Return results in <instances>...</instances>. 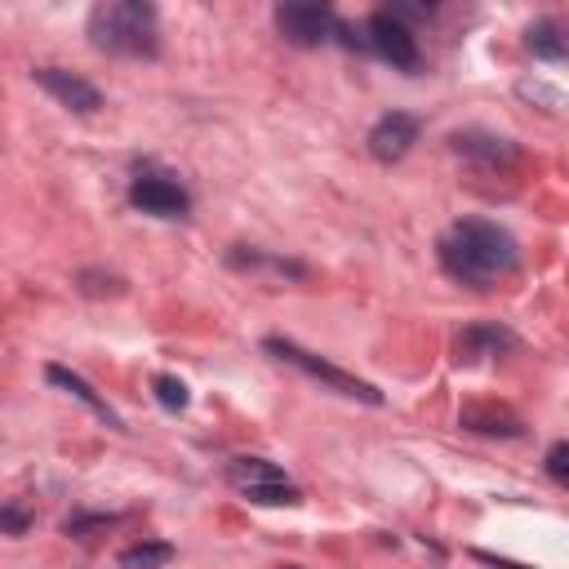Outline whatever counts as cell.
Masks as SVG:
<instances>
[{"mask_svg":"<svg viewBox=\"0 0 569 569\" xmlns=\"http://www.w3.org/2000/svg\"><path fill=\"white\" fill-rule=\"evenodd\" d=\"M440 262H445V271L453 280L476 284V289H489L493 280H502V276L516 271L520 249H516V236L507 227L485 222V218H462L440 240Z\"/></svg>","mask_w":569,"mask_h":569,"instance_id":"obj_1","label":"cell"},{"mask_svg":"<svg viewBox=\"0 0 569 569\" xmlns=\"http://www.w3.org/2000/svg\"><path fill=\"white\" fill-rule=\"evenodd\" d=\"M156 9L142 0H107L89 13V40L102 53H124V58H151L156 53Z\"/></svg>","mask_w":569,"mask_h":569,"instance_id":"obj_2","label":"cell"},{"mask_svg":"<svg viewBox=\"0 0 569 569\" xmlns=\"http://www.w3.org/2000/svg\"><path fill=\"white\" fill-rule=\"evenodd\" d=\"M276 360H284V365H293V369H302V373H311V378H320L325 387H333L338 396H351V400H369V405H382V391H373L369 382H360L356 373H342L338 365H329V360H320V356H311L307 347H298V342H289V338H267L262 342Z\"/></svg>","mask_w":569,"mask_h":569,"instance_id":"obj_3","label":"cell"},{"mask_svg":"<svg viewBox=\"0 0 569 569\" xmlns=\"http://www.w3.org/2000/svg\"><path fill=\"white\" fill-rule=\"evenodd\" d=\"M365 44H369L378 58H387L391 67H400V71H418V36H413L405 22H396L387 9H378V13L365 22Z\"/></svg>","mask_w":569,"mask_h":569,"instance_id":"obj_4","label":"cell"},{"mask_svg":"<svg viewBox=\"0 0 569 569\" xmlns=\"http://www.w3.org/2000/svg\"><path fill=\"white\" fill-rule=\"evenodd\" d=\"M333 13L325 4H276V27L289 44L298 49H311V44H325L333 36Z\"/></svg>","mask_w":569,"mask_h":569,"instance_id":"obj_5","label":"cell"},{"mask_svg":"<svg viewBox=\"0 0 569 569\" xmlns=\"http://www.w3.org/2000/svg\"><path fill=\"white\" fill-rule=\"evenodd\" d=\"M129 200H133L142 213H156V218H182L187 204H191L187 191H182V182H173L169 173H151V169H142V173L133 178Z\"/></svg>","mask_w":569,"mask_h":569,"instance_id":"obj_6","label":"cell"},{"mask_svg":"<svg viewBox=\"0 0 569 569\" xmlns=\"http://www.w3.org/2000/svg\"><path fill=\"white\" fill-rule=\"evenodd\" d=\"M418 133H422V124L409 111H391V116H382L369 129V156L382 160V164H396V160L409 156V147L418 142Z\"/></svg>","mask_w":569,"mask_h":569,"instance_id":"obj_7","label":"cell"},{"mask_svg":"<svg viewBox=\"0 0 569 569\" xmlns=\"http://www.w3.org/2000/svg\"><path fill=\"white\" fill-rule=\"evenodd\" d=\"M36 84L49 89L62 107H71V111H80V116H93V111L102 107V93H98L84 76H76V71H62V67H36Z\"/></svg>","mask_w":569,"mask_h":569,"instance_id":"obj_8","label":"cell"},{"mask_svg":"<svg viewBox=\"0 0 569 569\" xmlns=\"http://www.w3.org/2000/svg\"><path fill=\"white\" fill-rule=\"evenodd\" d=\"M449 147H453L458 156L480 160V164H511V160L520 156V147H516L511 138L489 133V129H462V133H453V138H449Z\"/></svg>","mask_w":569,"mask_h":569,"instance_id":"obj_9","label":"cell"},{"mask_svg":"<svg viewBox=\"0 0 569 569\" xmlns=\"http://www.w3.org/2000/svg\"><path fill=\"white\" fill-rule=\"evenodd\" d=\"M458 360H480V356H502V351H516V333L502 329V325H471L458 333L453 342Z\"/></svg>","mask_w":569,"mask_h":569,"instance_id":"obj_10","label":"cell"},{"mask_svg":"<svg viewBox=\"0 0 569 569\" xmlns=\"http://www.w3.org/2000/svg\"><path fill=\"white\" fill-rule=\"evenodd\" d=\"M44 378H49L53 387H62V391H71V396H76L80 405H89V409H93V413H98V418H102L107 427H120V418L111 413V405H107V400H102V396H98V391H93V387H89V382H84L80 373H71V369H62V365H49V369H44Z\"/></svg>","mask_w":569,"mask_h":569,"instance_id":"obj_11","label":"cell"},{"mask_svg":"<svg viewBox=\"0 0 569 569\" xmlns=\"http://www.w3.org/2000/svg\"><path fill=\"white\" fill-rule=\"evenodd\" d=\"M227 480H231L236 489H244V493L271 489V485H289L284 471H280L276 462H267V458H236V462L227 467Z\"/></svg>","mask_w":569,"mask_h":569,"instance_id":"obj_12","label":"cell"},{"mask_svg":"<svg viewBox=\"0 0 569 569\" xmlns=\"http://www.w3.org/2000/svg\"><path fill=\"white\" fill-rule=\"evenodd\" d=\"M462 427L467 431H485V436H520V422L507 409H489V405L462 409Z\"/></svg>","mask_w":569,"mask_h":569,"instance_id":"obj_13","label":"cell"},{"mask_svg":"<svg viewBox=\"0 0 569 569\" xmlns=\"http://www.w3.org/2000/svg\"><path fill=\"white\" fill-rule=\"evenodd\" d=\"M169 560H173V547H169V542H133V547H124V551L116 556L120 569H160V565H169Z\"/></svg>","mask_w":569,"mask_h":569,"instance_id":"obj_14","label":"cell"},{"mask_svg":"<svg viewBox=\"0 0 569 569\" xmlns=\"http://www.w3.org/2000/svg\"><path fill=\"white\" fill-rule=\"evenodd\" d=\"M525 44H529L533 58H547V62H560L565 58V36H560L556 22H533L525 31Z\"/></svg>","mask_w":569,"mask_h":569,"instance_id":"obj_15","label":"cell"},{"mask_svg":"<svg viewBox=\"0 0 569 569\" xmlns=\"http://www.w3.org/2000/svg\"><path fill=\"white\" fill-rule=\"evenodd\" d=\"M151 391H156V400H160L164 409H187V387H182L173 373H156V378H151Z\"/></svg>","mask_w":569,"mask_h":569,"instance_id":"obj_16","label":"cell"},{"mask_svg":"<svg viewBox=\"0 0 569 569\" xmlns=\"http://www.w3.org/2000/svg\"><path fill=\"white\" fill-rule=\"evenodd\" d=\"M27 529H31V511H27V507H18V502L0 507V533L18 538V533H27Z\"/></svg>","mask_w":569,"mask_h":569,"instance_id":"obj_17","label":"cell"},{"mask_svg":"<svg viewBox=\"0 0 569 569\" xmlns=\"http://www.w3.org/2000/svg\"><path fill=\"white\" fill-rule=\"evenodd\" d=\"M547 476H551L556 485L569 480V445H565V440H556V445L547 449Z\"/></svg>","mask_w":569,"mask_h":569,"instance_id":"obj_18","label":"cell"},{"mask_svg":"<svg viewBox=\"0 0 569 569\" xmlns=\"http://www.w3.org/2000/svg\"><path fill=\"white\" fill-rule=\"evenodd\" d=\"M107 525H116V520H111V516H67V520H62V533L89 538V529H107Z\"/></svg>","mask_w":569,"mask_h":569,"instance_id":"obj_19","label":"cell"},{"mask_svg":"<svg viewBox=\"0 0 569 569\" xmlns=\"http://www.w3.org/2000/svg\"><path fill=\"white\" fill-rule=\"evenodd\" d=\"M520 98H542V102H547V111H560V107H565L560 89H547L542 80H520Z\"/></svg>","mask_w":569,"mask_h":569,"instance_id":"obj_20","label":"cell"},{"mask_svg":"<svg viewBox=\"0 0 569 569\" xmlns=\"http://www.w3.org/2000/svg\"><path fill=\"white\" fill-rule=\"evenodd\" d=\"M502 569H516V565H502Z\"/></svg>","mask_w":569,"mask_h":569,"instance_id":"obj_21","label":"cell"}]
</instances>
